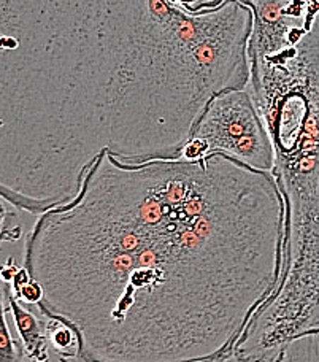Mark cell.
<instances>
[{"label":"cell","mask_w":319,"mask_h":362,"mask_svg":"<svg viewBox=\"0 0 319 362\" xmlns=\"http://www.w3.org/2000/svg\"><path fill=\"white\" fill-rule=\"evenodd\" d=\"M5 218H6V209H5V205L0 202V224L5 221Z\"/></svg>","instance_id":"11"},{"label":"cell","mask_w":319,"mask_h":362,"mask_svg":"<svg viewBox=\"0 0 319 362\" xmlns=\"http://www.w3.org/2000/svg\"><path fill=\"white\" fill-rule=\"evenodd\" d=\"M246 2V0H245ZM250 85L284 202L282 276L237 362H319V0H250Z\"/></svg>","instance_id":"2"},{"label":"cell","mask_w":319,"mask_h":362,"mask_svg":"<svg viewBox=\"0 0 319 362\" xmlns=\"http://www.w3.org/2000/svg\"><path fill=\"white\" fill-rule=\"evenodd\" d=\"M16 299L23 303H29V305H38L45 299V291L40 283L30 278L29 283L24 284V288L19 291Z\"/></svg>","instance_id":"7"},{"label":"cell","mask_w":319,"mask_h":362,"mask_svg":"<svg viewBox=\"0 0 319 362\" xmlns=\"http://www.w3.org/2000/svg\"><path fill=\"white\" fill-rule=\"evenodd\" d=\"M23 230L19 226H13V228H2L0 230V245L4 242H16L21 237Z\"/></svg>","instance_id":"10"},{"label":"cell","mask_w":319,"mask_h":362,"mask_svg":"<svg viewBox=\"0 0 319 362\" xmlns=\"http://www.w3.org/2000/svg\"><path fill=\"white\" fill-rule=\"evenodd\" d=\"M61 362H75V361H61Z\"/></svg>","instance_id":"13"},{"label":"cell","mask_w":319,"mask_h":362,"mask_svg":"<svg viewBox=\"0 0 319 362\" xmlns=\"http://www.w3.org/2000/svg\"><path fill=\"white\" fill-rule=\"evenodd\" d=\"M45 322L48 341L59 353V361H76L80 353V339L75 329L57 318H45Z\"/></svg>","instance_id":"5"},{"label":"cell","mask_w":319,"mask_h":362,"mask_svg":"<svg viewBox=\"0 0 319 362\" xmlns=\"http://www.w3.org/2000/svg\"><path fill=\"white\" fill-rule=\"evenodd\" d=\"M283 243L272 173L224 154L103 151L75 197L37 219L25 269L43 318L78 334V362H227L277 288Z\"/></svg>","instance_id":"1"},{"label":"cell","mask_w":319,"mask_h":362,"mask_svg":"<svg viewBox=\"0 0 319 362\" xmlns=\"http://www.w3.org/2000/svg\"><path fill=\"white\" fill-rule=\"evenodd\" d=\"M6 302H8L13 321L16 325L19 340L24 346L25 356L32 361H50L48 356V337H47V322L38 320L37 316L25 310L21 302L13 296L11 286L6 293Z\"/></svg>","instance_id":"4"},{"label":"cell","mask_w":319,"mask_h":362,"mask_svg":"<svg viewBox=\"0 0 319 362\" xmlns=\"http://www.w3.org/2000/svg\"><path fill=\"white\" fill-rule=\"evenodd\" d=\"M11 284H6L0 280V362H24L25 356L24 346L21 340H15L10 335L8 325H6L5 315L8 308H5L6 293H8Z\"/></svg>","instance_id":"6"},{"label":"cell","mask_w":319,"mask_h":362,"mask_svg":"<svg viewBox=\"0 0 319 362\" xmlns=\"http://www.w3.org/2000/svg\"><path fill=\"white\" fill-rule=\"evenodd\" d=\"M19 269L21 267L16 266L15 259H13V257H8V261L0 266V280L6 284H10L13 281V278H15V275L18 274Z\"/></svg>","instance_id":"8"},{"label":"cell","mask_w":319,"mask_h":362,"mask_svg":"<svg viewBox=\"0 0 319 362\" xmlns=\"http://www.w3.org/2000/svg\"><path fill=\"white\" fill-rule=\"evenodd\" d=\"M211 154H224L260 172L272 173L275 167V148L248 88L213 97L175 159L200 160Z\"/></svg>","instance_id":"3"},{"label":"cell","mask_w":319,"mask_h":362,"mask_svg":"<svg viewBox=\"0 0 319 362\" xmlns=\"http://www.w3.org/2000/svg\"><path fill=\"white\" fill-rule=\"evenodd\" d=\"M32 362H50V361H32Z\"/></svg>","instance_id":"12"},{"label":"cell","mask_w":319,"mask_h":362,"mask_svg":"<svg viewBox=\"0 0 319 362\" xmlns=\"http://www.w3.org/2000/svg\"><path fill=\"white\" fill-rule=\"evenodd\" d=\"M30 274L28 272V269L25 267H21L18 270V274L15 275V278H13L11 281V291H13V296H18L19 291H21L24 288V284H28L29 280H30Z\"/></svg>","instance_id":"9"}]
</instances>
